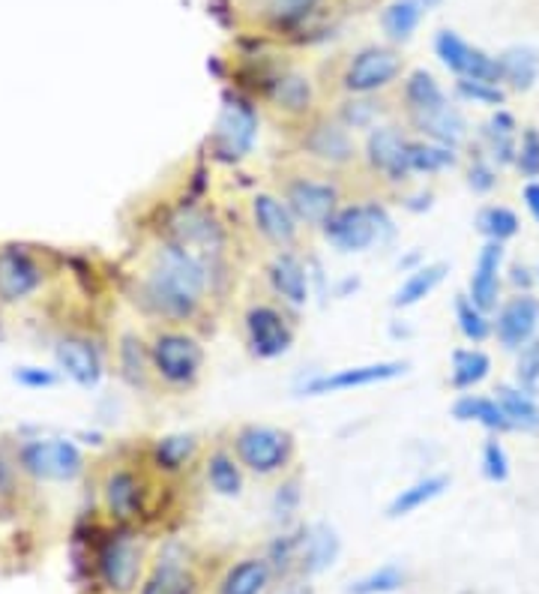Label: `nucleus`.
Here are the masks:
<instances>
[{"instance_id": "nucleus-1", "label": "nucleus", "mask_w": 539, "mask_h": 594, "mask_svg": "<svg viewBox=\"0 0 539 594\" xmlns=\"http://www.w3.org/2000/svg\"><path fill=\"white\" fill-rule=\"evenodd\" d=\"M216 270L177 243L159 238L138 279V301L162 325L192 328L207 313Z\"/></svg>"}, {"instance_id": "nucleus-2", "label": "nucleus", "mask_w": 539, "mask_h": 594, "mask_svg": "<svg viewBox=\"0 0 539 594\" xmlns=\"http://www.w3.org/2000/svg\"><path fill=\"white\" fill-rule=\"evenodd\" d=\"M273 190L291 207L306 231H321L327 219L347 202L345 178L333 171L318 169L306 159H294L273 171Z\"/></svg>"}, {"instance_id": "nucleus-3", "label": "nucleus", "mask_w": 539, "mask_h": 594, "mask_svg": "<svg viewBox=\"0 0 539 594\" xmlns=\"http://www.w3.org/2000/svg\"><path fill=\"white\" fill-rule=\"evenodd\" d=\"M154 378L168 390H192L204 376L207 349L192 328L159 325L147 337Z\"/></svg>"}, {"instance_id": "nucleus-4", "label": "nucleus", "mask_w": 539, "mask_h": 594, "mask_svg": "<svg viewBox=\"0 0 539 594\" xmlns=\"http://www.w3.org/2000/svg\"><path fill=\"white\" fill-rule=\"evenodd\" d=\"M228 445L252 477H285L297 465V436L285 426L240 424L228 433Z\"/></svg>"}, {"instance_id": "nucleus-5", "label": "nucleus", "mask_w": 539, "mask_h": 594, "mask_svg": "<svg viewBox=\"0 0 539 594\" xmlns=\"http://www.w3.org/2000/svg\"><path fill=\"white\" fill-rule=\"evenodd\" d=\"M291 135H294L297 157L311 166L342 174V178H347L351 171H359L357 133L342 126L330 111H318L311 121L291 130Z\"/></svg>"}, {"instance_id": "nucleus-6", "label": "nucleus", "mask_w": 539, "mask_h": 594, "mask_svg": "<svg viewBox=\"0 0 539 594\" xmlns=\"http://www.w3.org/2000/svg\"><path fill=\"white\" fill-rule=\"evenodd\" d=\"M323 241L339 253H366L375 243L393 241L395 226L390 210L378 198L345 202L321 229Z\"/></svg>"}, {"instance_id": "nucleus-7", "label": "nucleus", "mask_w": 539, "mask_h": 594, "mask_svg": "<svg viewBox=\"0 0 539 594\" xmlns=\"http://www.w3.org/2000/svg\"><path fill=\"white\" fill-rule=\"evenodd\" d=\"M407 142H411V133H407L405 123H378L375 130L366 133L363 145H359V174L371 178L375 186L402 193L407 183L414 181L405 162Z\"/></svg>"}, {"instance_id": "nucleus-8", "label": "nucleus", "mask_w": 539, "mask_h": 594, "mask_svg": "<svg viewBox=\"0 0 539 594\" xmlns=\"http://www.w3.org/2000/svg\"><path fill=\"white\" fill-rule=\"evenodd\" d=\"M402 73H405L402 51L390 43H381V46L371 43L347 54L345 66L339 73V90L345 97H378L399 85Z\"/></svg>"}, {"instance_id": "nucleus-9", "label": "nucleus", "mask_w": 539, "mask_h": 594, "mask_svg": "<svg viewBox=\"0 0 539 594\" xmlns=\"http://www.w3.org/2000/svg\"><path fill=\"white\" fill-rule=\"evenodd\" d=\"M255 138H258V109H255V102L249 97H243V94H228L213 130H210V138H207L210 157L237 166L252 154Z\"/></svg>"}, {"instance_id": "nucleus-10", "label": "nucleus", "mask_w": 539, "mask_h": 594, "mask_svg": "<svg viewBox=\"0 0 539 594\" xmlns=\"http://www.w3.org/2000/svg\"><path fill=\"white\" fill-rule=\"evenodd\" d=\"M243 337L252 357L258 361H279L294 349L297 328L287 318L285 306L270 301H255L243 313Z\"/></svg>"}, {"instance_id": "nucleus-11", "label": "nucleus", "mask_w": 539, "mask_h": 594, "mask_svg": "<svg viewBox=\"0 0 539 594\" xmlns=\"http://www.w3.org/2000/svg\"><path fill=\"white\" fill-rule=\"evenodd\" d=\"M264 106L273 111L279 121H285L291 130L299 123L311 121L318 114V87L303 70H275L270 82L258 90Z\"/></svg>"}, {"instance_id": "nucleus-12", "label": "nucleus", "mask_w": 539, "mask_h": 594, "mask_svg": "<svg viewBox=\"0 0 539 594\" xmlns=\"http://www.w3.org/2000/svg\"><path fill=\"white\" fill-rule=\"evenodd\" d=\"M407 361H375V364H357L342 366L333 373H318L299 381L294 393L297 397H330V393H345V390L375 388V385H387L407 373Z\"/></svg>"}, {"instance_id": "nucleus-13", "label": "nucleus", "mask_w": 539, "mask_h": 594, "mask_svg": "<svg viewBox=\"0 0 539 594\" xmlns=\"http://www.w3.org/2000/svg\"><path fill=\"white\" fill-rule=\"evenodd\" d=\"M249 226L273 253L299 250L306 231L275 190H258L249 195Z\"/></svg>"}, {"instance_id": "nucleus-14", "label": "nucleus", "mask_w": 539, "mask_h": 594, "mask_svg": "<svg viewBox=\"0 0 539 594\" xmlns=\"http://www.w3.org/2000/svg\"><path fill=\"white\" fill-rule=\"evenodd\" d=\"M19 469L36 481H72L82 474L84 457L66 438H30L15 448Z\"/></svg>"}, {"instance_id": "nucleus-15", "label": "nucleus", "mask_w": 539, "mask_h": 594, "mask_svg": "<svg viewBox=\"0 0 539 594\" xmlns=\"http://www.w3.org/2000/svg\"><path fill=\"white\" fill-rule=\"evenodd\" d=\"M264 279L267 289L273 291V298L285 310H303L311 298V279H309V262L299 250H279L267 258L264 265Z\"/></svg>"}, {"instance_id": "nucleus-16", "label": "nucleus", "mask_w": 539, "mask_h": 594, "mask_svg": "<svg viewBox=\"0 0 539 594\" xmlns=\"http://www.w3.org/2000/svg\"><path fill=\"white\" fill-rule=\"evenodd\" d=\"M491 325H494V340L501 342L503 352H522L527 342L537 340L539 298H534L530 291H515L513 298H506L498 306Z\"/></svg>"}, {"instance_id": "nucleus-17", "label": "nucleus", "mask_w": 539, "mask_h": 594, "mask_svg": "<svg viewBox=\"0 0 539 594\" xmlns=\"http://www.w3.org/2000/svg\"><path fill=\"white\" fill-rule=\"evenodd\" d=\"M147 496H150L147 477H144L142 469H135L130 462L114 465L102 481V505H106L111 520H138L144 513V505H147Z\"/></svg>"}, {"instance_id": "nucleus-18", "label": "nucleus", "mask_w": 539, "mask_h": 594, "mask_svg": "<svg viewBox=\"0 0 539 594\" xmlns=\"http://www.w3.org/2000/svg\"><path fill=\"white\" fill-rule=\"evenodd\" d=\"M46 267L27 246H0V304H19L42 289Z\"/></svg>"}, {"instance_id": "nucleus-19", "label": "nucleus", "mask_w": 539, "mask_h": 594, "mask_svg": "<svg viewBox=\"0 0 539 594\" xmlns=\"http://www.w3.org/2000/svg\"><path fill=\"white\" fill-rule=\"evenodd\" d=\"M142 546L135 544L130 534H114V537H108L96 556L99 580L106 582V589H111V592L130 594L142 577Z\"/></svg>"}, {"instance_id": "nucleus-20", "label": "nucleus", "mask_w": 539, "mask_h": 594, "mask_svg": "<svg viewBox=\"0 0 539 594\" xmlns=\"http://www.w3.org/2000/svg\"><path fill=\"white\" fill-rule=\"evenodd\" d=\"M503 258H506V243L486 241L479 246L477 262H474V274L467 279V298L482 310L494 316L501 301L503 286Z\"/></svg>"}, {"instance_id": "nucleus-21", "label": "nucleus", "mask_w": 539, "mask_h": 594, "mask_svg": "<svg viewBox=\"0 0 539 594\" xmlns=\"http://www.w3.org/2000/svg\"><path fill=\"white\" fill-rule=\"evenodd\" d=\"M204 441L195 433H168L159 436L147 450V465L162 477L186 474L192 465H201Z\"/></svg>"}, {"instance_id": "nucleus-22", "label": "nucleus", "mask_w": 539, "mask_h": 594, "mask_svg": "<svg viewBox=\"0 0 539 594\" xmlns=\"http://www.w3.org/2000/svg\"><path fill=\"white\" fill-rule=\"evenodd\" d=\"M323 0H243V13L275 34H294L321 10Z\"/></svg>"}, {"instance_id": "nucleus-23", "label": "nucleus", "mask_w": 539, "mask_h": 594, "mask_svg": "<svg viewBox=\"0 0 539 594\" xmlns=\"http://www.w3.org/2000/svg\"><path fill=\"white\" fill-rule=\"evenodd\" d=\"M518 121L513 111L494 109L489 121L479 126L477 147L498 169H515V154H518Z\"/></svg>"}, {"instance_id": "nucleus-24", "label": "nucleus", "mask_w": 539, "mask_h": 594, "mask_svg": "<svg viewBox=\"0 0 539 594\" xmlns=\"http://www.w3.org/2000/svg\"><path fill=\"white\" fill-rule=\"evenodd\" d=\"M407 126V133L417 135V138H426V142H434V145L453 147V150H462V145L470 135V126H467V118L462 114L458 106H443V109L431 111V114H422V118H411V121H402Z\"/></svg>"}, {"instance_id": "nucleus-25", "label": "nucleus", "mask_w": 539, "mask_h": 594, "mask_svg": "<svg viewBox=\"0 0 539 594\" xmlns=\"http://www.w3.org/2000/svg\"><path fill=\"white\" fill-rule=\"evenodd\" d=\"M450 106V97L441 87V82L429 73V70H411L399 85V109H402V121L411 118H422L431 111Z\"/></svg>"}, {"instance_id": "nucleus-26", "label": "nucleus", "mask_w": 539, "mask_h": 594, "mask_svg": "<svg viewBox=\"0 0 539 594\" xmlns=\"http://www.w3.org/2000/svg\"><path fill=\"white\" fill-rule=\"evenodd\" d=\"M201 472L207 486L222 498H237L246 486V469L240 465L228 441H216L213 448L204 450Z\"/></svg>"}, {"instance_id": "nucleus-27", "label": "nucleus", "mask_w": 539, "mask_h": 594, "mask_svg": "<svg viewBox=\"0 0 539 594\" xmlns=\"http://www.w3.org/2000/svg\"><path fill=\"white\" fill-rule=\"evenodd\" d=\"M342 553V541L330 522H311L303 525V544H299V573L315 577L333 568L335 558Z\"/></svg>"}, {"instance_id": "nucleus-28", "label": "nucleus", "mask_w": 539, "mask_h": 594, "mask_svg": "<svg viewBox=\"0 0 539 594\" xmlns=\"http://www.w3.org/2000/svg\"><path fill=\"white\" fill-rule=\"evenodd\" d=\"M54 361L66 373V376L82 385V388H94L99 376H102V357L94 346L82 337H63L54 346Z\"/></svg>"}, {"instance_id": "nucleus-29", "label": "nucleus", "mask_w": 539, "mask_h": 594, "mask_svg": "<svg viewBox=\"0 0 539 594\" xmlns=\"http://www.w3.org/2000/svg\"><path fill=\"white\" fill-rule=\"evenodd\" d=\"M198 577L192 573V568L183 558H174L171 553H162L154 570L147 573V580L142 582L138 594H198Z\"/></svg>"}, {"instance_id": "nucleus-30", "label": "nucleus", "mask_w": 539, "mask_h": 594, "mask_svg": "<svg viewBox=\"0 0 539 594\" xmlns=\"http://www.w3.org/2000/svg\"><path fill=\"white\" fill-rule=\"evenodd\" d=\"M275 570L267 556H246L234 561L219 582V594H264L273 582Z\"/></svg>"}, {"instance_id": "nucleus-31", "label": "nucleus", "mask_w": 539, "mask_h": 594, "mask_svg": "<svg viewBox=\"0 0 539 594\" xmlns=\"http://www.w3.org/2000/svg\"><path fill=\"white\" fill-rule=\"evenodd\" d=\"M453 417L458 424H479L491 436L513 433L510 417L503 414L498 397H482V393H462L453 402Z\"/></svg>"}, {"instance_id": "nucleus-32", "label": "nucleus", "mask_w": 539, "mask_h": 594, "mask_svg": "<svg viewBox=\"0 0 539 594\" xmlns=\"http://www.w3.org/2000/svg\"><path fill=\"white\" fill-rule=\"evenodd\" d=\"M501 85L515 94L534 90L539 82V49L534 46H510L498 54Z\"/></svg>"}, {"instance_id": "nucleus-33", "label": "nucleus", "mask_w": 539, "mask_h": 594, "mask_svg": "<svg viewBox=\"0 0 539 594\" xmlns=\"http://www.w3.org/2000/svg\"><path fill=\"white\" fill-rule=\"evenodd\" d=\"M446 274H450V265H446V262H426V265H419L417 270H411V274L402 279V286L393 291L390 306H393V310H411V306L422 304L431 291L438 289L443 279H446Z\"/></svg>"}, {"instance_id": "nucleus-34", "label": "nucleus", "mask_w": 539, "mask_h": 594, "mask_svg": "<svg viewBox=\"0 0 539 594\" xmlns=\"http://www.w3.org/2000/svg\"><path fill=\"white\" fill-rule=\"evenodd\" d=\"M450 489V474H426L411 486H405L402 493H395L393 501L387 505V520H402L417 513L419 508L431 505L434 498H441Z\"/></svg>"}, {"instance_id": "nucleus-35", "label": "nucleus", "mask_w": 539, "mask_h": 594, "mask_svg": "<svg viewBox=\"0 0 539 594\" xmlns=\"http://www.w3.org/2000/svg\"><path fill=\"white\" fill-rule=\"evenodd\" d=\"M405 162L407 171H411V178H434V174H443V171H450L458 166V150L411 135Z\"/></svg>"}, {"instance_id": "nucleus-36", "label": "nucleus", "mask_w": 539, "mask_h": 594, "mask_svg": "<svg viewBox=\"0 0 539 594\" xmlns=\"http://www.w3.org/2000/svg\"><path fill=\"white\" fill-rule=\"evenodd\" d=\"M426 15L422 0H390L381 10V31L390 46H405L417 34L419 22Z\"/></svg>"}, {"instance_id": "nucleus-37", "label": "nucleus", "mask_w": 539, "mask_h": 594, "mask_svg": "<svg viewBox=\"0 0 539 594\" xmlns=\"http://www.w3.org/2000/svg\"><path fill=\"white\" fill-rule=\"evenodd\" d=\"M498 402L503 414L510 417L513 433H539V400L534 393H527L518 385H498Z\"/></svg>"}, {"instance_id": "nucleus-38", "label": "nucleus", "mask_w": 539, "mask_h": 594, "mask_svg": "<svg viewBox=\"0 0 539 594\" xmlns=\"http://www.w3.org/2000/svg\"><path fill=\"white\" fill-rule=\"evenodd\" d=\"M330 114L351 133H369L378 123H383L390 109L378 97H345Z\"/></svg>"}, {"instance_id": "nucleus-39", "label": "nucleus", "mask_w": 539, "mask_h": 594, "mask_svg": "<svg viewBox=\"0 0 539 594\" xmlns=\"http://www.w3.org/2000/svg\"><path fill=\"white\" fill-rule=\"evenodd\" d=\"M491 373V357L477 346L470 349H455L453 366H450V388L458 393H467L477 385H482Z\"/></svg>"}, {"instance_id": "nucleus-40", "label": "nucleus", "mask_w": 539, "mask_h": 594, "mask_svg": "<svg viewBox=\"0 0 539 594\" xmlns=\"http://www.w3.org/2000/svg\"><path fill=\"white\" fill-rule=\"evenodd\" d=\"M477 231L486 241L506 243L513 241L515 234L522 231V219L513 207L506 205H486L477 214Z\"/></svg>"}, {"instance_id": "nucleus-41", "label": "nucleus", "mask_w": 539, "mask_h": 594, "mask_svg": "<svg viewBox=\"0 0 539 594\" xmlns=\"http://www.w3.org/2000/svg\"><path fill=\"white\" fill-rule=\"evenodd\" d=\"M455 325H458V334L465 337L467 342H474V346H479V342H486L494 337V325H491V316L489 313H482L470 298L465 294H455Z\"/></svg>"}, {"instance_id": "nucleus-42", "label": "nucleus", "mask_w": 539, "mask_h": 594, "mask_svg": "<svg viewBox=\"0 0 539 594\" xmlns=\"http://www.w3.org/2000/svg\"><path fill=\"white\" fill-rule=\"evenodd\" d=\"M474 51H477V46H470L467 39L458 37L450 27H443V31L434 34V54H438V61H441L455 78H465Z\"/></svg>"}, {"instance_id": "nucleus-43", "label": "nucleus", "mask_w": 539, "mask_h": 594, "mask_svg": "<svg viewBox=\"0 0 539 594\" xmlns=\"http://www.w3.org/2000/svg\"><path fill=\"white\" fill-rule=\"evenodd\" d=\"M407 585V570L402 565H381L378 570H371L366 577H359L357 582H351L347 585L345 594H393L399 589H405Z\"/></svg>"}, {"instance_id": "nucleus-44", "label": "nucleus", "mask_w": 539, "mask_h": 594, "mask_svg": "<svg viewBox=\"0 0 539 594\" xmlns=\"http://www.w3.org/2000/svg\"><path fill=\"white\" fill-rule=\"evenodd\" d=\"M120 366H123V376L130 378L132 385H147L154 376V366H150V352H147V340H135L126 337L120 342Z\"/></svg>"}, {"instance_id": "nucleus-45", "label": "nucleus", "mask_w": 539, "mask_h": 594, "mask_svg": "<svg viewBox=\"0 0 539 594\" xmlns=\"http://www.w3.org/2000/svg\"><path fill=\"white\" fill-rule=\"evenodd\" d=\"M453 94L467 106H486V109H503V102H506V87L491 85V82L455 78Z\"/></svg>"}, {"instance_id": "nucleus-46", "label": "nucleus", "mask_w": 539, "mask_h": 594, "mask_svg": "<svg viewBox=\"0 0 539 594\" xmlns=\"http://www.w3.org/2000/svg\"><path fill=\"white\" fill-rule=\"evenodd\" d=\"M299 501H303V489H299V474H291V477H282V484L275 486L273 501H270V513L273 520L287 529L291 520L297 517Z\"/></svg>"}, {"instance_id": "nucleus-47", "label": "nucleus", "mask_w": 539, "mask_h": 594, "mask_svg": "<svg viewBox=\"0 0 539 594\" xmlns=\"http://www.w3.org/2000/svg\"><path fill=\"white\" fill-rule=\"evenodd\" d=\"M513 385L539 397V337L527 342L522 352H515Z\"/></svg>"}, {"instance_id": "nucleus-48", "label": "nucleus", "mask_w": 539, "mask_h": 594, "mask_svg": "<svg viewBox=\"0 0 539 594\" xmlns=\"http://www.w3.org/2000/svg\"><path fill=\"white\" fill-rule=\"evenodd\" d=\"M465 178H467V186L474 190L477 195H489L494 193V186H498V166L491 162L479 147H474V154H470V159H467V171H465Z\"/></svg>"}, {"instance_id": "nucleus-49", "label": "nucleus", "mask_w": 539, "mask_h": 594, "mask_svg": "<svg viewBox=\"0 0 539 594\" xmlns=\"http://www.w3.org/2000/svg\"><path fill=\"white\" fill-rule=\"evenodd\" d=\"M482 474L491 484H506L510 481V453H506L498 436L486 438V445H482Z\"/></svg>"}, {"instance_id": "nucleus-50", "label": "nucleus", "mask_w": 539, "mask_h": 594, "mask_svg": "<svg viewBox=\"0 0 539 594\" xmlns=\"http://www.w3.org/2000/svg\"><path fill=\"white\" fill-rule=\"evenodd\" d=\"M515 169L522 171L527 181H539V130L525 126L518 135V154H515Z\"/></svg>"}, {"instance_id": "nucleus-51", "label": "nucleus", "mask_w": 539, "mask_h": 594, "mask_svg": "<svg viewBox=\"0 0 539 594\" xmlns=\"http://www.w3.org/2000/svg\"><path fill=\"white\" fill-rule=\"evenodd\" d=\"M510 286L518 291H530L534 286H537V274L530 270L527 265H522V262H515V265H510Z\"/></svg>"}, {"instance_id": "nucleus-52", "label": "nucleus", "mask_w": 539, "mask_h": 594, "mask_svg": "<svg viewBox=\"0 0 539 594\" xmlns=\"http://www.w3.org/2000/svg\"><path fill=\"white\" fill-rule=\"evenodd\" d=\"M15 378L27 385V388H48V385H54V376L46 373V369H34V366H24L15 373Z\"/></svg>"}, {"instance_id": "nucleus-53", "label": "nucleus", "mask_w": 539, "mask_h": 594, "mask_svg": "<svg viewBox=\"0 0 539 594\" xmlns=\"http://www.w3.org/2000/svg\"><path fill=\"white\" fill-rule=\"evenodd\" d=\"M522 198H525V207L530 219L539 226V181H527L525 190H522Z\"/></svg>"}, {"instance_id": "nucleus-54", "label": "nucleus", "mask_w": 539, "mask_h": 594, "mask_svg": "<svg viewBox=\"0 0 539 594\" xmlns=\"http://www.w3.org/2000/svg\"><path fill=\"white\" fill-rule=\"evenodd\" d=\"M431 198H434V195H431V193L399 195V202H402V207H405V210H411V214H422V210H429Z\"/></svg>"}, {"instance_id": "nucleus-55", "label": "nucleus", "mask_w": 539, "mask_h": 594, "mask_svg": "<svg viewBox=\"0 0 539 594\" xmlns=\"http://www.w3.org/2000/svg\"><path fill=\"white\" fill-rule=\"evenodd\" d=\"M359 289V277H345L339 279V286H335V298H347L351 291Z\"/></svg>"}, {"instance_id": "nucleus-56", "label": "nucleus", "mask_w": 539, "mask_h": 594, "mask_svg": "<svg viewBox=\"0 0 539 594\" xmlns=\"http://www.w3.org/2000/svg\"><path fill=\"white\" fill-rule=\"evenodd\" d=\"M282 594H309V589H306V585H287Z\"/></svg>"}, {"instance_id": "nucleus-57", "label": "nucleus", "mask_w": 539, "mask_h": 594, "mask_svg": "<svg viewBox=\"0 0 539 594\" xmlns=\"http://www.w3.org/2000/svg\"><path fill=\"white\" fill-rule=\"evenodd\" d=\"M443 0H422V7H426V13H429V10H438V7H441Z\"/></svg>"}, {"instance_id": "nucleus-58", "label": "nucleus", "mask_w": 539, "mask_h": 594, "mask_svg": "<svg viewBox=\"0 0 539 594\" xmlns=\"http://www.w3.org/2000/svg\"><path fill=\"white\" fill-rule=\"evenodd\" d=\"M534 274H537V289H539V265L534 267Z\"/></svg>"}]
</instances>
